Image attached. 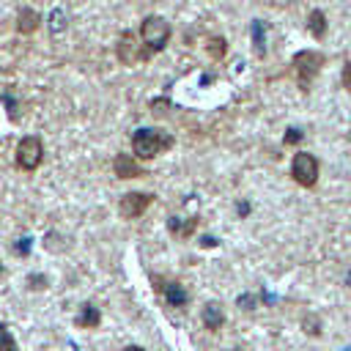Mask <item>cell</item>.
<instances>
[{"label":"cell","instance_id":"1","mask_svg":"<svg viewBox=\"0 0 351 351\" xmlns=\"http://www.w3.org/2000/svg\"><path fill=\"white\" fill-rule=\"evenodd\" d=\"M176 145V137L162 129H137L132 134V154L137 159H154Z\"/></svg>","mask_w":351,"mask_h":351},{"label":"cell","instance_id":"2","mask_svg":"<svg viewBox=\"0 0 351 351\" xmlns=\"http://www.w3.org/2000/svg\"><path fill=\"white\" fill-rule=\"evenodd\" d=\"M140 38H143V44H145V49L151 55L154 52H162L165 44L170 41V22L165 16H156V14L145 16L143 25H140Z\"/></svg>","mask_w":351,"mask_h":351},{"label":"cell","instance_id":"3","mask_svg":"<svg viewBox=\"0 0 351 351\" xmlns=\"http://www.w3.org/2000/svg\"><path fill=\"white\" fill-rule=\"evenodd\" d=\"M321 66H324V55L321 52H315V49L296 52V58H293V74H296V82H299V88L304 93L310 90V85H313L315 74L321 71Z\"/></svg>","mask_w":351,"mask_h":351},{"label":"cell","instance_id":"4","mask_svg":"<svg viewBox=\"0 0 351 351\" xmlns=\"http://www.w3.org/2000/svg\"><path fill=\"white\" fill-rule=\"evenodd\" d=\"M291 176L299 186H315L318 181V159L307 151H296L293 154V162H291Z\"/></svg>","mask_w":351,"mask_h":351},{"label":"cell","instance_id":"5","mask_svg":"<svg viewBox=\"0 0 351 351\" xmlns=\"http://www.w3.org/2000/svg\"><path fill=\"white\" fill-rule=\"evenodd\" d=\"M41 159H44V145H41V140H38L36 134L22 137L19 145H16V165L30 173V170H36V167L41 165Z\"/></svg>","mask_w":351,"mask_h":351},{"label":"cell","instance_id":"6","mask_svg":"<svg viewBox=\"0 0 351 351\" xmlns=\"http://www.w3.org/2000/svg\"><path fill=\"white\" fill-rule=\"evenodd\" d=\"M151 203H154V195H148V192H126L118 203V214L123 219H137L145 214V208Z\"/></svg>","mask_w":351,"mask_h":351},{"label":"cell","instance_id":"7","mask_svg":"<svg viewBox=\"0 0 351 351\" xmlns=\"http://www.w3.org/2000/svg\"><path fill=\"white\" fill-rule=\"evenodd\" d=\"M115 52H118V60H121L123 66H134L137 60H145V58L151 55L148 49H143V47L137 44L134 33H121V38H118V47H115Z\"/></svg>","mask_w":351,"mask_h":351},{"label":"cell","instance_id":"8","mask_svg":"<svg viewBox=\"0 0 351 351\" xmlns=\"http://www.w3.org/2000/svg\"><path fill=\"white\" fill-rule=\"evenodd\" d=\"M112 170L118 178H140L145 176V170L137 165V156H129V154H118L112 159Z\"/></svg>","mask_w":351,"mask_h":351},{"label":"cell","instance_id":"9","mask_svg":"<svg viewBox=\"0 0 351 351\" xmlns=\"http://www.w3.org/2000/svg\"><path fill=\"white\" fill-rule=\"evenodd\" d=\"M38 25H41V14H38L36 8H19V14H16V30H19L22 36L36 33Z\"/></svg>","mask_w":351,"mask_h":351},{"label":"cell","instance_id":"10","mask_svg":"<svg viewBox=\"0 0 351 351\" xmlns=\"http://www.w3.org/2000/svg\"><path fill=\"white\" fill-rule=\"evenodd\" d=\"M162 293H165V299H167L170 307H186V304H189V293H186V288H184L178 280L165 282Z\"/></svg>","mask_w":351,"mask_h":351},{"label":"cell","instance_id":"11","mask_svg":"<svg viewBox=\"0 0 351 351\" xmlns=\"http://www.w3.org/2000/svg\"><path fill=\"white\" fill-rule=\"evenodd\" d=\"M200 318H203V326L208 329V332H217L222 324H225V315H222V307L217 304V302H208L206 307H203V313H200Z\"/></svg>","mask_w":351,"mask_h":351},{"label":"cell","instance_id":"12","mask_svg":"<svg viewBox=\"0 0 351 351\" xmlns=\"http://www.w3.org/2000/svg\"><path fill=\"white\" fill-rule=\"evenodd\" d=\"M74 321H77V326H82V329H96V326L101 324V313H99V307H93V304H82Z\"/></svg>","mask_w":351,"mask_h":351},{"label":"cell","instance_id":"13","mask_svg":"<svg viewBox=\"0 0 351 351\" xmlns=\"http://www.w3.org/2000/svg\"><path fill=\"white\" fill-rule=\"evenodd\" d=\"M307 30H310L315 38H324V36H326V16H324V11L313 8V11L307 14Z\"/></svg>","mask_w":351,"mask_h":351},{"label":"cell","instance_id":"14","mask_svg":"<svg viewBox=\"0 0 351 351\" xmlns=\"http://www.w3.org/2000/svg\"><path fill=\"white\" fill-rule=\"evenodd\" d=\"M167 228H170V233L181 236V239H189V236H192V230L197 228V219H186V222H181L178 217H170Z\"/></svg>","mask_w":351,"mask_h":351},{"label":"cell","instance_id":"15","mask_svg":"<svg viewBox=\"0 0 351 351\" xmlns=\"http://www.w3.org/2000/svg\"><path fill=\"white\" fill-rule=\"evenodd\" d=\"M252 44H255V55H266V30L261 19H252Z\"/></svg>","mask_w":351,"mask_h":351},{"label":"cell","instance_id":"16","mask_svg":"<svg viewBox=\"0 0 351 351\" xmlns=\"http://www.w3.org/2000/svg\"><path fill=\"white\" fill-rule=\"evenodd\" d=\"M225 52H228V41L222 36H211L208 38V55L214 60H219V58H225Z\"/></svg>","mask_w":351,"mask_h":351},{"label":"cell","instance_id":"17","mask_svg":"<svg viewBox=\"0 0 351 351\" xmlns=\"http://www.w3.org/2000/svg\"><path fill=\"white\" fill-rule=\"evenodd\" d=\"M0 351H16V340L8 329V324H0Z\"/></svg>","mask_w":351,"mask_h":351},{"label":"cell","instance_id":"18","mask_svg":"<svg viewBox=\"0 0 351 351\" xmlns=\"http://www.w3.org/2000/svg\"><path fill=\"white\" fill-rule=\"evenodd\" d=\"M63 27H66V14H63L60 8H55V11L49 14V30H52V33H60Z\"/></svg>","mask_w":351,"mask_h":351},{"label":"cell","instance_id":"19","mask_svg":"<svg viewBox=\"0 0 351 351\" xmlns=\"http://www.w3.org/2000/svg\"><path fill=\"white\" fill-rule=\"evenodd\" d=\"M302 140V132L299 129H288V134H285V145H296Z\"/></svg>","mask_w":351,"mask_h":351},{"label":"cell","instance_id":"20","mask_svg":"<svg viewBox=\"0 0 351 351\" xmlns=\"http://www.w3.org/2000/svg\"><path fill=\"white\" fill-rule=\"evenodd\" d=\"M343 85L351 90V60H346V63H343Z\"/></svg>","mask_w":351,"mask_h":351},{"label":"cell","instance_id":"21","mask_svg":"<svg viewBox=\"0 0 351 351\" xmlns=\"http://www.w3.org/2000/svg\"><path fill=\"white\" fill-rule=\"evenodd\" d=\"M27 247H30V239H19V244H16L14 250H16L19 255H25V252H27Z\"/></svg>","mask_w":351,"mask_h":351},{"label":"cell","instance_id":"22","mask_svg":"<svg viewBox=\"0 0 351 351\" xmlns=\"http://www.w3.org/2000/svg\"><path fill=\"white\" fill-rule=\"evenodd\" d=\"M123 351H145V348H140V346H126Z\"/></svg>","mask_w":351,"mask_h":351},{"label":"cell","instance_id":"23","mask_svg":"<svg viewBox=\"0 0 351 351\" xmlns=\"http://www.w3.org/2000/svg\"><path fill=\"white\" fill-rule=\"evenodd\" d=\"M0 277H3V263H0Z\"/></svg>","mask_w":351,"mask_h":351},{"label":"cell","instance_id":"24","mask_svg":"<svg viewBox=\"0 0 351 351\" xmlns=\"http://www.w3.org/2000/svg\"><path fill=\"white\" fill-rule=\"evenodd\" d=\"M236 351H239V348H236Z\"/></svg>","mask_w":351,"mask_h":351}]
</instances>
